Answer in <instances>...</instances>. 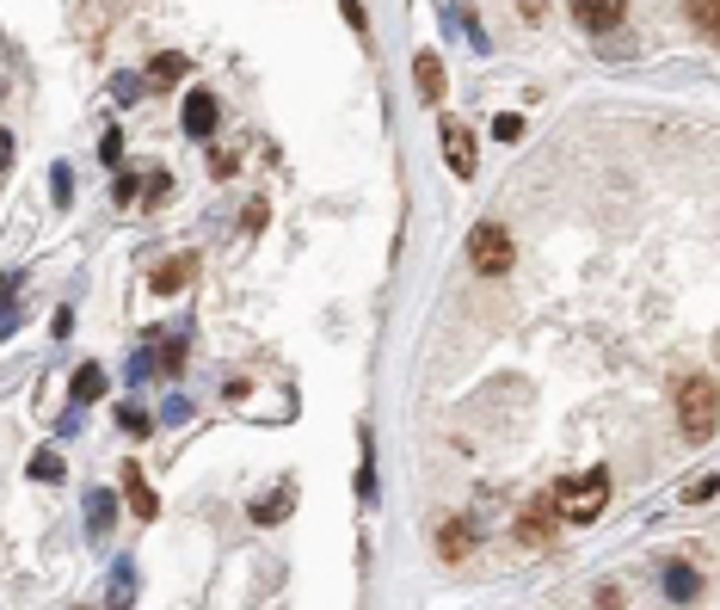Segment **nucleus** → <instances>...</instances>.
<instances>
[{"label":"nucleus","mask_w":720,"mask_h":610,"mask_svg":"<svg viewBox=\"0 0 720 610\" xmlns=\"http://www.w3.org/2000/svg\"><path fill=\"white\" fill-rule=\"evenodd\" d=\"M715 494H720V475H696L683 487V499H715Z\"/></svg>","instance_id":"nucleus-20"},{"label":"nucleus","mask_w":720,"mask_h":610,"mask_svg":"<svg viewBox=\"0 0 720 610\" xmlns=\"http://www.w3.org/2000/svg\"><path fill=\"white\" fill-rule=\"evenodd\" d=\"M99 154H105V161H117V154H124V136L105 130V136H99Z\"/></svg>","instance_id":"nucleus-25"},{"label":"nucleus","mask_w":720,"mask_h":610,"mask_svg":"<svg viewBox=\"0 0 720 610\" xmlns=\"http://www.w3.org/2000/svg\"><path fill=\"white\" fill-rule=\"evenodd\" d=\"M678 425L690 444H708L720 432V389L708 377H683L678 382Z\"/></svg>","instance_id":"nucleus-1"},{"label":"nucleus","mask_w":720,"mask_h":610,"mask_svg":"<svg viewBox=\"0 0 720 610\" xmlns=\"http://www.w3.org/2000/svg\"><path fill=\"white\" fill-rule=\"evenodd\" d=\"M7 296H13V278H0V303H7Z\"/></svg>","instance_id":"nucleus-28"},{"label":"nucleus","mask_w":720,"mask_h":610,"mask_svg":"<svg viewBox=\"0 0 720 610\" xmlns=\"http://www.w3.org/2000/svg\"><path fill=\"white\" fill-rule=\"evenodd\" d=\"M124 494H130V512H136V518H154V512H160V494H154L149 481H142V469H136V462L124 469Z\"/></svg>","instance_id":"nucleus-10"},{"label":"nucleus","mask_w":720,"mask_h":610,"mask_svg":"<svg viewBox=\"0 0 720 610\" xmlns=\"http://www.w3.org/2000/svg\"><path fill=\"white\" fill-rule=\"evenodd\" d=\"M437 549H443V561H462V555L474 549L468 524H443V531H437Z\"/></svg>","instance_id":"nucleus-14"},{"label":"nucleus","mask_w":720,"mask_h":610,"mask_svg":"<svg viewBox=\"0 0 720 610\" xmlns=\"http://www.w3.org/2000/svg\"><path fill=\"white\" fill-rule=\"evenodd\" d=\"M290 506H296V481H284L278 494H266V499H259V506H253V518H259V524H278V518H284Z\"/></svg>","instance_id":"nucleus-12"},{"label":"nucleus","mask_w":720,"mask_h":610,"mask_svg":"<svg viewBox=\"0 0 720 610\" xmlns=\"http://www.w3.org/2000/svg\"><path fill=\"white\" fill-rule=\"evenodd\" d=\"M124 432H130V439H149V420H142L136 407H124Z\"/></svg>","instance_id":"nucleus-24"},{"label":"nucleus","mask_w":720,"mask_h":610,"mask_svg":"<svg viewBox=\"0 0 720 610\" xmlns=\"http://www.w3.org/2000/svg\"><path fill=\"white\" fill-rule=\"evenodd\" d=\"M468 259H474L480 278H505L512 259H517V247H512V234L499 229V223H480V229L468 234Z\"/></svg>","instance_id":"nucleus-3"},{"label":"nucleus","mask_w":720,"mask_h":610,"mask_svg":"<svg viewBox=\"0 0 720 610\" xmlns=\"http://www.w3.org/2000/svg\"><path fill=\"white\" fill-rule=\"evenodd\" d=\"M549 536H554V506H530V512L517 518V543H524V549L549 543Z\"/></svg>","instance_id":"nucleus-9"},{"label":"nucleus","mask_w":720,"mask_h":610,"mask_svg":"<svg viewBox=\"0 0 720 610\" xmlns=\"http://www.w3.org/2000/svg\"><path fill=\"white\" fill-rule=\"evenodd\" d=\"M7 167H13V136L0 130V173H7Z\"/></svg>","instance_id":"nucleus-27"},{"label":"nucleus","mask_w":720,"mask_h":610,"mask_svg":"<svg viewBox=\"0 0 720 610\" xmlns=\"http://www.w3.org/2000/svg\"><path fill=\"white\" fill-rule=\"evenodd\" d=\"M413 80H419V99L437 105L443 87H450V80H443V56H437V50H419V56H413Z\"/></svg>","instance_id":"nucleus-5"},{"label":"nucleus","mask_w":720,"mask_h":610,"mask_svg":"<svg viewBox=\"0 0 720 610\" xmlns=\"http://www.w3.org/2000/svg\"><path fill=\"white\" fill-rule=\"evenodd\" d=\"M136 186H142V179H136V173H124V179H117V204H136Z\"/></svg>","instance_id":"nucleus-26"},{"label":"nucleus","mask_w":720,"mask_h":610,"mask_svg":"<svg viewBox=\"0 0 720 610\" xmlns=\"http://www.w3.org/2000/svg\"><path fill=\"white\" fill-rule=\"evenodd\" d=\"M517 13H524L530 25H542V20H549V0H517Z\"/></svg>","instance_id":"nucleus-23"},{"label":"nucleus","mask_w":720,"mask_h":610,"mask_svg":"<svg viewBox=\"0 0 720 610\" xmlns=\"http://www.w3.org/2000/svg\"><path fill=\"white\" fill-rule=\"evenodd\" d=\"M696 592H702L696 568H683V561H678V568H665V598H678V605H683V598H696Z\"/></svg>","instance_id":"nucleus-13"},{"label":"nucleus","mask_w":720,"mask_h":610,"mask_svg":"<svg viewBox=\"0 0 720 610\" xmlns=\"http://www.w3.org/2000/svg\"><path fill=\"white\" fill-rule=\"evenodd\" d=\"M62 475H68V469H62L56 450H38V457H31V481H62Z\"/></svg>","instance_id":"nucleus-17"},{"label":"nucleus","mask_w":720,"mask_h":610,"mask_svg":"<svg viewBox=\"0 0 720 610\" xmlns=\"http://www.w3.org/2000/svg\"><path fill=\"white\" fill-rule=\"evenodd\" d=\"M130 561H117V573H112V605H124V598H130Z\"/></svg>","instance_id":"nucleus-21"},{"label":"nucleus","mask_w":720,"mask_h":610,"mask_svg":"<svg viewBox=\"0 0 720 610\" xmlns=\"http://www.w3.org/2000/svg\"><path fill=\"white\" fill-rule=\"evenodd\" d=\"M191 75V62L179 56V50H167V56H154V68H149V80L154 87H167V80H185Z\"/></svg>","instance_id":"nucleus-16"},{"label":"nucleus","mask_w":720,"mask_h":610,"mask_svg":"<svg viewBox=\"0 0 720 610\" xmlns=\"http://www.w3.org/2000/svg\"><path fill=\"white\" fill-rule=\"evenodd\" d=\"M216 117H222L216 93H204V87H197V93L185 99V130H191V136H209V130H216Z\"/></svg>","instance_id":"nucleus-8"},{"label":"nucleus","mask_w":720,"mask_h":610,"mask_svg":"<svg viewBox=\"0 0 720 610\" xmlns=\"http://www.w3.org/2000/svg\"><path fill=\"white\" fill-rule=\"evenodd\" d=\"M683 13H690V25H696L702 38L720 43V0H683Z\"/></svg>","instance_id":"nucleus-11"},{"label":"nucleus","mask_w":720,"mask_h":610,"mask_svg":"<svg viewBox=\"0 0 720 610\" xmlns=\"http://www.w3.org/2000/svg\"><path fill=\"white\" fill-rule=\"evenodd\" d=\"M87 518H93V531H105V524L117 518V499L112 494H93V499H87Z\"/></svg>","instance_id":"nucleus-18"},{"label":"nucleus","mask_w":720,"mask_h":610,"mask_svg":"<svg viewBox=\"0 0 720 610\" xmlns=\"http://www.w3.org/2000/svg\"><path fill=\"white\" fill-rule=\"evenodd\" d=\"M437 136H443V161H450L455 179H474V136L462 124H443Z\"/></svg>","instance_id":"nucleus-4"},{"label":"nucleus","mask_w":720,"mask_h":610,"mask_svg":"<svg viewBox=\"0 0 720 610\" xmlns=\"http://www.w3.org/2000/svg\"><path fill=\"white\" fill-rule=\"evenodd\" d=\"M112 93H117V105H130V99L142 93V80H136V75H117V80H112Z\"/></svg>","instance_id":"nucleus-22"},{"label":"nucleus","mask_w":720,"mask_h":610,"mask_svg":"<svg viewBox=\"0 0 720 610\" xmlns=\"http://www.w3.org/2000/svg\"><path fill=\"white\" fill-rule=\"evenodd\" d=\"M573 13H579V25H591V31H616L628 13V0H573Z\"/></svg>","instance_id":"nucleus-6"},{"label":"nucleus","mask_w":720,"mask_h":610,"mask_svg":"<svg viewBox=\"0 0 720 610\" xmlns=\"http://www.w3.org/2000/svg\"><path fill=\"white\" fill-rule=\"evenodd\" d=\"M493 136H499V142H524V117H517V112L493 117Z\"/></svg>","instance_id":"nucleus-19"},{"label":"nucleus","mask_w":720,"mask_h":610,"mask_svg":"<svg viewBox=\"0 0 720 610\" xmlns=\"http://www.w3.org/2000/svg\"><path fill=\"white\" fill-rule=\"evenodd\" d=\"M99 395H105V370H99V364H80L75 370V401L87 407V401H99Z\"/></svg>","instance_id":"nucleus-15"},{"label":"nucleus","mask_w":720,"mask_h":610,"mask_svg":"<svg viewBox=\"0 0 720 610\" xmlns=\"http://www.w3.org/2000/svg\"><path fill=\"white\" fill-rule=\"evenodd\" d=\"M609 506V469H591V475H567L554 487V512L567 524H591V518Z\"/></svg>","instance_id":"nucleus-2"},{"label":"nucleus","mask_w":720,"mask_h":610,"mask_svg":"<svg viewBox=\"0 0 720 610\" xmlns=\"http://www.w3.org/2000/svg\"><path fill=\"white\" fill-rule=\"evenodd\" d=\"M191 278H197V253H179V259H167V266L154 271L149 284L160 290V296H179V290H185Z\"/></svg>","instance_id":"nucleus-7"}]
</instances>
